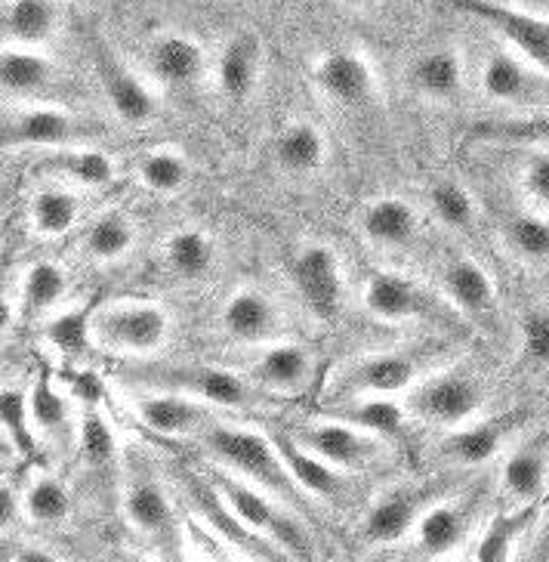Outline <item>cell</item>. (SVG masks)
<instances>
[{"instance_id":"cell-8","label":"cell","mask_w":549,"mask_h":562,"mask_svg":"<svg viewBox=\"0 0 549 562\" xmlns=\"http://www.w3.org/2000/svg\"><path fill=\"white\" fill-rule=\"evenodd\" d=\"M180 485H183L188 504L195 507L198 526L204 535H214L229 547L232 557H248V560H284L282 547H275L268 538L256 535L248 522L235 513L226 495L217 488V482L198 476L192 470H180Z\"/></svg>"},{"instance_id":"cell-1","label":"cell","mask_w":549,"mask_h":562,"mask_svg":"<svg viewBox=\"0 0 549 562\" xmlns=\"http://www.w3.org/2000/svg\"><path fill=\"white\" fill-rule=\"evenodd\" d=\"M198 442L222 470L266 488L268 495H275L297 513L309 510L312 497L297 485L272 436L217 417L207 430L201 432Z\"/></svg>"},{"instance_id":"cell-28","label":"cell","mask_w":549,"mask_h":562,"mask_svg":"<svg viewBox=\"0 0 549 562\" xmlns=\"http://www.w3.org/2000/svg\"><path fill=\"white\" fill-rule=\"evenodd\" d=\"M516 430V417H488L469 420L442 442V458L454 467H484L497 458L506 439Z\"/></svg>"},{"instance_id":"cell-41","label":"cell","mask_w":549,"mask_h":562,"mask_svg":"<svg viewBox=\"0 0 549 562\" xmlns=\"http://www.w3.org/2000/svg\"><path fill=\"white\" fill-rule=\"evenodd\" d=\"M68 294V276L66 269L59 263H50V260H41V263H32L22 276V284H19V297H22V306L25 313L44 315L56 310Z\"/></svg>"},{"instance_id":"cell-37","label":"cell","mask_w":549,"mask_h":562,"mask_svg":"<svg viewBox=\"0 0 549 562\" xmlns=\"http://www.w3.org/2000/svg\"><path fill=\"white\" fill-rule=\"evenodd\" d=\"M136 229L134 216L127 214V211H105L100 214L87 232H83L81 238V250L87 260H93V263H117V260H124L136 245Z\"/></svg>"},{"instance_id":"cell-45","label":"cell","mask_w":549,"mask_h":562,"mask_svg":"<svg viewBox=\"0 0 549 562\" xmlns=\"http://www.w3.org/2000/svg\"><path fill=\"white\" fill-rule=\"evenodd\" d=\"M503 245L522 263H549V220L540 214H518L503 226Z\"/></svg>"},{"instance_id":"cell-6","label":"cell","mask_w":549,"mask_h":562,"mask_svg":"<svg viewBox=\"0 0 549 562\" xmlns=\"http://www.w3.org/2000/svg\"><path fill=\"white\" fill-rule=\"evenodd\" d=\"M217 488L226 495V501L232 504L235 513L248 522L250 529L256 535L268 538L275 547H282L284 557H294V560H309L316 553L309 531L300 522V513L294 507H287L284 501L275 495H268L266 488L253 485V482L235 476L229 470L219 467L214 473Z\"/></svg>"},{"instance_id":"cell-42","label":"cell","mask_w":549,"mask_h":562,"mask_svg":"<svg viewBox=\"0 0 549 562\" xmlns=\"http://www.w3.org/2000/svg\"><path fill=\"white\" fill-rule=\"evenodd\" d=\"M136 180L151 195H176L188 182V161L176 149H149L136 161Z\"/></svg>"},{"instance_id":"cell-53","label":"cell","mask_w":549,"mask_h":562,"mask_svg":"<svg viewBox=\"0 0 549 562\" xmlns=\"http://www.w3.org/2000/svg\"><path fill=\"white\" fill-rule=\"evenodd\" d=\"M346 10H355V13H367V10H374V7H380L384 0H340Z\"/></svg>"},{"instance_id":"cell-10","label":"cell","mask_w":549,"mask_h":562,"mask_svg":"<svg viewBox=\"0 0 549 562\" xmlns=\"http://www.w3.org/2000/svg\"><path fill=\"white\" fill-rule=\"evenodd\" d=\"M482 93L513 112L549 109V71L528 63L513 47H497L484 56Z\"/></svg>"},{"instance_id":"cell-11","label":"cell","mask_w":549,"mask_h":562,"mask_svg":"<svg viewBox=\"0 0 549 562\" xmlns=\"http://www.w3.org/2000/svg\"><path fill=\"white\" fill-rule=\"evenodd\" d=\"M290 279L300 294L302 306L321 322H333L346 297V272L343 260L331 245L309 241L290 260Z\"/></svg>"},{"instance_id":"cell-22","label":"cell","mask_w":549,"mask_h":562,"mask_svg":"<svg viewBox=\"0 0 549 562\" xmlns=\"http://www.w3.org/2000/svg\"><path fill=\"white\" fill-rule=\"evenodd\" d=\"M93 59H96V71H100L102 90H105L112 112L130 127L151 124L158 117V97L151 93L149 83L124 66L108 47H96Z\"/></svg>"},{"instance_id":"cell-52","label":"cell","mask_w":549,"mask_h":562,"mask_svg":"<svg viewBox=\"0 0 549 562\" xmlns=\"http://www.w3.org/2000/svg\"><path fill=\"white\" fill-rule=\"evenodd\" d=\"M56 553L53 550H47V547H41V544H22L16 547L7 560H13V562H41V560H53Z\"/></svg>"},{"instance_id":"cell-20","label":"cell","mask_w":549,"mask_h":562,"mask_svg":"<svg viewBox=\"0 0 549 562\" xmlns=\"http://www.w3.org/2000/svg\"><path fill=\"white\" fill-rule=\"evenodd\" d=\"M146 66L151 78L164 83L170 90H185L207 75L210 56L195 34L180 32V29H161L149 37L146 44Z\"/></svg>"},{"instance_id":"cell-33","label":"cell","mask_w":549,"mask_h":562,"mask_svg":"<svg viewBox=\"0 0 549 562\" xmlns=\"http://www.w3.org/2000/svg\"><path fill=\"white\" fill-rule=\"evenodd\" d=\"M534 519H537V504H525V507H513V510L491 513L482 522L479 535L472 538L469 557L482 562L513 560L518 553V544H522L525 538H531L528 531L534 529Z\"/></svg>"},{"instance_id":"cell-29","label":"cell","mask_w":549,"mask_h":562,"mask_svg":"<svg viewBox=\"0 0 549 562\" xmlns=\"http://www.w3.org/2000/svg\"><path fill=\"white\" fill-rule=\"evenodd\" d=\"M282 458L290 467L294 480L312 501H336L346 492V470L333 467L324 458H318L312 448H306L294 432H272Z\"/></svg>"},{"instance_id":"cell-14","label":"cell","mask_w":549,"mask_h":562,"mask_svg":"<svg viewBox=\"0 0 549 562\" xmlns=\"http://www.w3.org/2000/svg\"><path fill=\"white\" fill-rule=\"evenodd\" d=\"M316 352L297 340H268L244 362V378L266 396H300L316 381Z\"/></svg>"},{"instance_id":"cell-9","label":"cell","mask_w":549,"mask_h":562,"mask_svg":"<svg viewBox=\"0 0 549 562\" xmlns=\"http://www.w3.org/2000/svg\"><path fill=\"white\" fill-rule=\"evenodd\" d=\"M127 390V412L142 430L164 436V439H198L219 417L222 408L204 398L173 393V390Z\"/></svg>"},{"instance_id":"cell-26","label":"cell","mask_w":549,"mask_h":562,"mask_svg":"<svg viewBox=\"0 0 549 562\" xmlns=\"http://www.w3.org/2000/svg\"><path fill=\"white\" fill-rule=\"evenodd\" d=\"M408 81L423 100L454 102L467 83V59L457 47H433L416 53L408 66Z\"/></svg>"},{"instance_id":"cell-7","label":"cell","mask_w":549,"mask_h":562,"mask_svg":"<svg viewBox=\"0 0 549 562\" xmlns=\"http://www.w3.org/2000/svg\"><path fill=\"white\" fill-rule=\"evenodd\" d=\"M484 402H488V390L482 378L457 364V368L430 371L416 383L408 396V412L423 424L457 430L479 417Z\"/></svg>"},{"instance_id":"cell-17","label":"cell","mask_w":549,"mask_h":562,"mask_svg":"<svg viewBox=\"0 0 549 562\" xmlns=\"http://www.w3.org/2000/svg\"><path fill=\"white\" fill-rule=\"evenodd\" d=\"M448 482H430V485H401L396 492H386L380 495L370 510H367L365 522H362V535H365L367 544L389 547L408 541V535L414 531L416 519L423 516V510L433 504L435 497L445 495Z\"/></svg>"},{"instance_id":"cell-36","label":"cell","mask_w":549,"mask_h":562,"mask_svg":"<svg viewBox=\"0 0 549 562\" xmlns=\"http://www.w3.org/2000/svg\"><path fill=\"white\" fill-rule=\"evenodd\" d=\"M472 139L484 146L549 151V109L518 112L516 117H497L472 127Z\"/></svg>"},{"instance_id":"cell-5","label":"cell","mask_w":549,"mask_h":562,"mask_svg":"<svg viewBox=\"0 0 549 562\" xmlns=\"http://www.w3.org/2000/svg\"><path fill=\"white\" fill-rule=\"evenodd\" d=\"M90 331L105 352L146 359L170 340L173 315L155 300H112L90 315Z\"/></svg>"},{"instance_id":"cell-16","label":"cell","mask_w":549,"mask_h":562,"mask_svg":"<svg viewBox=\"0 0 549 562\" xmlns=\"http://www.w3.org/2000/svg\"><path fill=\"white\" fill-rule=\"evenodd\" d=\"M454 3L457 10L479 19L497 37H503L506 47H513L528 63L549 71V19L528 13L525 7L500 3V0H454Z\"/></svg>"},{"instance_id":"cell-34","label":"cell","mask_w":549,"mask_h":562,"mask_svg":"<svg viewBox=\"0 0 549 562\" xmlns=\"http://www.w3.org/2000/svg\"><path fill=\"white\" fill-rule=\"evenodd\" d=\"M164 266L170 276L180 281H204L214 269H217V241L204 229H185L170 232L161 248Z\"/></svg>"},{"instance_id":"cell-31","label":"cell","mask_w":549,"mask_h":562,"mask_svg":"<svg viewBox=\"0 0 549 562\" xmlns=\"http://www.w3.org/2000/svg\"><path fill=\"white\" fill-rule=\"evenodd\" d=\"M442 294L450 300L457 313L469 318H488L497 306V288L484 266L472 257H454L442 272Z\"/></svg>"},{"instance_id":"cell-43","label":"cell","mask_w":549,"mask_h":562,"mask_svg":"<svg viewBox=\"0 0 549 562\" xmlns=\"http://www.w3.org/2000/svg\"><path fill=\"white\" fill-rule=\"evenodd\" d=\"M430 207L435 220L450 232H469L479 220V201L460 180H438L430 189Z\"/></svg>"},{"instance_id":"cell-4","label":"cell","mask_w":549,"mask_h":562,"mask_svg":"<svg viewBox=\"0 0 549 562\" xmlns=\"http://www.w3.org/2000/svg\"><path fill=\"white\" fill-rule=\"evenodd\" d=\"M121 513L127 526L151 544L180 541V519L173 501L149 458L136 446L124 448L121 458Z\"/></svg>"},{"instance_id":"cell-23","label":"cell","mask_w":549,"mask_h":562,"mask_svg":"<svg viewBox=\"0 0 549 562\" xmlns=\"http://www.w3.org/2000/svg\"><path fill=\"white\" fill-rule=\"evenodd\" d=\"M263 66H266V47L260 41V34L238 32L232 34L217 56V87L219 93L229 102H248L253 90L260 87L263 78Z\"/></svg>"},{"instance_id":"cell-30","label":"cell","mask_w":549,"mask_h":562,"mask_svg":"<svg viewBox=\"0 0 549 562\" xmlns=\"http://www.w3.org/2000/svg\"><path fill=\"white\" fill-rule=\"evenodd\" d=\"M362 235L367 245L380 250H399L414 241L420 229V214L408 199L401 195H380V199L367 201L365 211L358 216Z\"/></svg>"},{"instance_id":"cell-19","label":"cell","mask_w":549,"mask_h":562,"mask_svg":"<svg viewBox=\"0 0 549 562\" xmlns=\"http://www.w3.org/2000/svg\"><path fill=\"white\" fill-rule=\"evenodd\" d=\"M362 303L370 318L386 325H408V322H426L435 313V297L411 276H401L392 269L370 272L362 291Z\"/></svg>"},{"instance_id":"cell-44","label":"cell","mask_w":549,"mask_h":562,"mask_svg":"<svg viewBox=\"0 0 549 562\" xmlns=\"http://www.w3.org/2000/svg\"><path fill=\"white\" fill-rule=\"evenodd\" d=\"M408 408L401 405L396 396H358L350 398V405L340 412V417H346L352 424H358L362 430L374 432V436H396L401 430V424H404V417H408Z\"/></svg>"},{"instance_id":"cell-15","label":"cell","mask_w":549,"mask_h":562,"mask_svg":"<svg viewBox=\"0 0 549 562\" xmlns=\"http://www.w3.org/2000/svg\"><path fill=\"white\" fill-rule=\"evenodd\" d=\"M302 446L312 448L318 458H324L333 467L355 473L367 470L384 458V436L362 430L346 417H324V420H309L297 430H290Z\"/></svg>"},{"instance_id":"cell-38","label":"cell","mask_w":549,"mask_h":562,"mask_svg":"<svg viewBox=\"0 0 549 562\" xmlns=\"http://www.w3.org/2000/svg\"><path fill=\"white\" fill-rule=\"evenodd\" d=\"M19 510L34 526H62L71 516V492L56 473L34 470L28 482L22 485Z\"/></svg>"},{"instance_id":"cell-3","label":"cell","mask_w":549,"mask_h":562,"mask_svg":"<svg viewBox=\"0 0 549 562\" xmlns=\"http://www.w3.org/2000/svg\"><path fill=\"white\" fill-rule=\"evenodd\" d=\"M442 359V344H420L408 349H380L346 362L331 378V396H399L404 390H414L433 364Z\"/></svg>"},{"instance_id":"cell-49","label":"cell","mask_w":549,"mask_h":562,"mask_svg":"<svg viewBox=\"0 0 549 562\" xmlns=\"http://www.w3.org/2000/svg\"><path fill=\"white\" fill-rule=\"evenodd\" d=\"M522 356L531 368H549V313L531 310L522 318Z\"/></svg>"},{"instance_id":"cell-39","label":"cell","mask_w":549,"mask_h":562,"mask_svg":"<svg viewBox=\"0 0 549 562\" xmlns=\"http://www.w3.org/2000/svg\"><path fill=\"white\" fill-rule=\"evenodd\" d=\"M78 220H81V199L75 195L71 186L56 182V186L34 192L32 204H28V223H32L34 235L62 238L75 229Z\"/></svg>"},{"instance_id":"cell-27","label":"cell","mask_w":549,"mask_h":562,"mask_svg":"<svg viewBox=\"0 0 549 562\" xmlns=\"http://www.w3.org/2000/svg\"><path fill=\"white\" fill-rule=\"evenodd\" d=\"M56 78V66L44 47H19L3 44L0 53V90L7 102H34L47 93Z\"/></svg>"},{"instance_id":"cell-40","label":"cell","mask_w":549,"mask_h":562,"mask_svg":"<svg viewBox=\"0 0 549 562\" xmlns=\"http://www.w3.org/2000/svg\"><path fill=\"white\" fill-rule=\"evenodd\" d=\"M32 427L37 436H44V442L53 446H66L68 436L75 432V417L68 398L47 381H37L32 386Z\"/></svg>"},{"instance_id":"cell-32","label":"cell","mask_w":549,"mask_h":562,"mask_svg":"<svg viewBox=\"0 0 549 562\" xmlns=\"http://www.w3.org/2000/svg\"><path fill=\"white\" fill-rule=\"evenodd\" d=\"M41 167L50 173L53 180L71 186V189H105L115 180L117 165L112 155L93 146H62V149H47L41 158Z\"/></svg>"},{"instance_id":"cell-25","label":"cell","mask_w":549,"mask_h":562,"mask_svg":"<svg viewBox=\"0 0 549 562\" xmlns=\"http://www.w3.org/2000/svg\"><path fill=\"white\" fill-rule=\"evenodd\" d=\"M66 0H3L0 32L3 44L47 47L66 25Z\"/></svg>"},{"instance_id":"cell-13","label":"cell","mask_w":549,"mask_h":562,"mask_svg":"<svg viewBox=\"0 0 549 562\" xmlns=\"http://www.w3.org/2000/svg\"><path fill=\"white\" fill-rule=\"evenodd\" d=\"M479 495L467 497H435L433 504L416 519L414 531L408 535V544L416 557L430 560H448L457 557L460 547L472 541V526L479 513Z\"/></svg>"},{"instance_id":"cell-48","label":"cell","mask_w":549,"mask_h":562,"mask_svg":"<svg viewBox=\"0 0 549 562\" xmlns=\"http://www.w3.org/2000/svg\"><path fill=\"white\" fill-rule=\"evenodd\" d=\"M0 412H3V432L13 442H28V427H32V398L22 386H3L0 396Z\"/></svg>"},{"instance_id":"cell-35","label":"cell","mask_w":549,"mask_h":562,"mask_svg":"<svg viewBox=\"0 0 549 562\" xmlns=\"http://www.w3.org/2000/svg\"><path fill=\"white\" fill-rule=\"evenodd\" d=\"M275 161L290 177H312L328 161V139L312 121H290L275 136Z\"/></svg>"},{"instance_id":"cell-2","label":"cell","mask_w":549,"mask_h":562,"mask_svg":"<svg viewBox=\"0 0 549 562\" xmlns=\"http://www.w3.org/2000/svg\"><path fill=\"white\" fill-rule=\"evenodd\" d=\"M121 386L136 390H173L185 396L204 398L222 412L253 408L266 393L244 378V371L219 368V364H161V362H134L115 374Z\"/></svg>"},{"instance_id":"cell-24","label":"cell","mask_w":549,"mask_h":562,"mask_svg":"<svg viewBox=\"0 0 549 562\" xmlns=\"http://www.w3.org/2000/svg\"><path fill=\"white\" fill-rule=\"evenodd\" d=\"M549 485V442L547 436H537L522 442L500 463V492L513 504H537Z\"/></svg>"},{"instance_id":"cell-12","label":"cell","mask_w":549,"mask_h":562,"mask_svg":"<svg viewBox=\"0 0 549 562\" xmlns=\"http://www.w3.org/2000/svg\"><path fill=\"white\" fill-rule=\"evenodd\" d=\"M102 127L83 121L68 109L56 105H25L3 117V146L7 149H62L81 146Z\"/></svg>"},{"instance_id":"cell-47","label":"cell","mask_w":549,"mask_h":562,"mask_svg":"<svg viewBox=\"0 0 549 562\" xmlns=\"http://www.w3.org/2000/svg\"><path fill=\"white\" fill-rule=\"evenodd\" d=\"M47 337H50V344L59 349V352H66V356H78L81 349H87L90 344H93L90 315L78 313V310L56 315L50 325H47Z\"/></svg>"},{"instance_id":"cell-21","label":"cell","mask_w":549,"mask_h":562,"mask_svg":"<svg viewBox=\"0 0 549 562\" xmlns=\"http://www.w3.org/2000/svg\"><path fill=\"white\" fill-rule=\"evenodd\" d=\"M282 325V310L260 288H235L219 306L222 334L244 347H263L268 340H278Z\"/></svg>"},{"instance_id":"cell-54","label":"cell","mask_w":549,"mask_h":562,"mask_svg":"<svg viewBox=\"0 0 549 562\" xmlns=\"http://www.w3.org/2000/svg\"><path fill=\"white\" fill-rule=\"evenodd\" d=\"M500 3H513V7H528L534 0H500Z\"/></svg>"},{"instance_id":"cell-50","label":"cell","mask_w":549,"mask_h":562,"mask_svg":"<svg viewBox=\"0 0 549 562\" xmlns=\"http://www.w3.org/2000/svg\"><path fill=\"white\" fill-rule=\"evenodd\" d=\"M522 189L531 204L549 211V151H534L522 167Z\"/></svg>"},{"instance_id":"cell-46","label":"cell","mask_w":549,"mask_h":562,"mask_svg":"<svg viewBox=\"0 0 549 562\" xmlns=\"http://www.w3.org/2000/svg\"><path fill=\"white\" fill-rule=\"evenodd\" d=\"M78 442H81L87 467L96 470V473L115 470L121 458H124V451L117 448L115 432H112V424L100 412L83 414L81 424H78Z\"/></svg>"},{"instance_id":"cell-51","label":"cell","mask_w":549,"mask_h":562,"mask_svg":"<svg viewBox=\"0 0 549 562\" xmlns=\"http://www.w3.org/2000/svg\"><path fill=\"white\" fill-rule=\"evenodd\" d=\"M531 557H540V560H549V504L540 513V522H537V531L531 535Z\"/></svg>"},{"instance_id":"cell-18","label":"cell","mask_w":549,"mask_h":562,"mask_svg":"<svg viewBox=\"0 0 549 562\" xmlns=\"http://www.w3.org/2000/svg\"><path fill=\"white\" fill-rule=\"evenodd\" d=\"M316 90L340 109H362L377 97V71L362 50H324L312 63Z\"/></svg>"}]
</instances>
